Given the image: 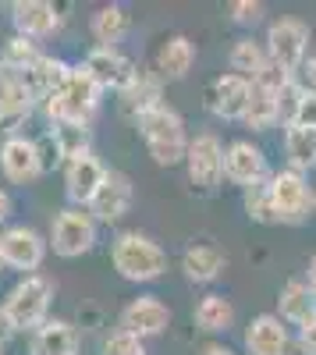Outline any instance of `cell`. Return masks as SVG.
<instances>
[{
    "label": "cell",
    "instance_id": "cell-7",
    "mask_svg": "<svg viewBox=\"0 0 316 355\" xmlns=\"http://www.w3.org/2000/svg\"><path fill=\"white\" fill-rule=\"evenodd\" d=\"M50 245L57 256L64 259H75V256H85L93 245H96V220L89 210H78V206H68L53 217V227H50Z\"/></svg>",
    "mask_w": 316,
    "mask_h": 355
},
{
    "label": "cell",
    "instance_id": "cell-4",
    "mask_svg": "<svg viewBox=\"0 0 316 355\" xmlns=\"http://www.w3.org/2000/svg\"><path fill=\"white\" fill-rule=\"evenodd\" d=\"M50 299H53V284L43 274H28L21 277L4 299V316L11 323V331H40L50 313Z\"/></svg>",
    "mask_w": 316,
    "mask_h": 355
},
{
    "label": "cell",
    "instance_id": "cell-41",
    "mask_svg": "<svg viewBox=\"0 0 316 355\" xmlns=\"http://www.w3.org/2000/svg\"><path fill=\"white\" fill-rule=\"evenodd\" d=\"M11 217V196H8V189H0V220H8Z\"/></svg>",
    "mask_w": 316,
    "mask_h": 355
},
{
    "label": "cell",
    "instance_id": "cell-27",
    "mask_svg": "<svg viewBox=\"0 0 316 355\" xmlns=\"http://www.w3.org/2000/svg\"><path fill=\"white\" fill-rule=\"evenodd\" d=\"M89 33L96 40V46H118L128 33H132V15L121 4H107L93 15L89 21Z\"/></svg>",
    "mask_w": 316,
    "mask_h": 355
},
{
    "label": "cell",
    "instance_id": "cell-22",
    "mask_svg": "<svg viewBox=\"0 0 316 355\" xmlns=\"http://www.w3.org/2000/svg\"><path fill=\"white\" fill-rule=\"evenodd\" d=\"M277 306H281V320L292 323V327H302V323H309L316 316V291L309 288L306 277H292L288 284L281 288L277 295Z\"/></svg>",
    "mask_w": 316,
    "mask_h": 355
},
{
    "label": "cell",
    "instance_id": "cell-10",
    "mask_svg": "<svg viewBox=\"0 0 316 355\" xmlns=\"http://www.w3.org/2000/svg\"><path fill=\"white\" fill-rule=\"evenodd\" d=\"M249 100H252V82L231 71L213 78L207 89V110L220 117V121H245Z\"/></svg>",
    "mask_w": 316,
    "mask_h": 355
},
{
    "label": "cell",
    "instance_id": "cell-44",
    "mask_svg": "<svg viewBox=\"0 0 316 355\" xmlns=\"http://www.w3.org/2000/svg\"><path fill=\"white\" fill-rule=\"evenodd\" d=\"M8 78H11V71H8V68H4V61H0V85H4V82H8Z\"/></svg>",
    "mask_w": 316,
    "mask_h": 355
},
{
    "label": "cell",
    "instance_id": "cell-23",
    "mask_svg": "<svg viewBox=\"0 0 316 355\" xmlns=\"http://www.w3.org/2000/svg\"><path fill=\"white\" fill-rule=\"evenodd\" d=\"M195 64V46L188 36H167L157 50V75L164 82H178L192 71Z\"/></svg>",
    "mask_w": 316,
    "mask_h": 355
},
{
    "label": "cell",
    "instance_id": "cell-31",
    "mask_svg": "<svg viewBox=\"0 0 316 355\" xmlns=\"http://www.w3.org/2000/svg\"><path fill=\"white\" fill-rule=\"evenodd\" d=\"M28 110H33V100H28L25 85L11 75L4 85H0V125L15 128L18 121H25V117H28Z\"/></svg>",
    "mask_w": 316,
    "mask_h": 355
},
{
    "label": "cell",
    "instance_id": "cell-3",
    "mask_svg": "<svg viewBox=\"0 0 316 355\" xmlns=\"http://www.w3.org/2000/svg\"><path fill=\"white\" fill-rule=\"evenodd\" d=\"M103 93H107V89L82 64H75L71 75L64 78V85L43 103V114L50 117V125H57V121H82V125H89V117L96 114Z\"/></svg>",
    "mask_w": 316,
    "mask_h": 355
},
{
    "label": "cell",
    "instance_id": "cell-34",
    "mask_svg": "<svg viewBox=\"0 0 316 355\" xmlns=\"http://www.w3.org/2000/svg\"><path fill=\"white\" fill-rule=\"evenodd\" d=\"M100 355H146V341L118 327L114 334H107V338H103Z\"/></svg>",
    "mask_w": 316,
    "mask_h": 355
},
{
    "label": "cell",
    "instance_id": "cell-38",
    "mask_svg": "<svg viewBox=\"0 0 316 355\" xmlns=\"http://www.w3.org/2000/svg\"><path fill=\"white\" fill-rule=\"evenodd\" d=\"M299 352L302 355H316V316L299 327Z\"/></svg>",
    "mask_w": 316,
    "mask_h": 355
},
{
    "label": "cell",
    "instance_id": "cell-1",
    "mask_svg": "<svg viewBox=\"0 0 316 355\" xmlns=\"http://www.w3.org/2000/svg\"><path fill=\"white\" fill-rule=\"evenodd\" d=\"M135 125H139V135H142V142H146L150 157H153L160 167H175V164L185 160L192 139L185 135V117H182L175 107L160 103V107H153V110L142 114Z\"/></svg>",
    "mask_w": 316,
    "mask_h": 355
},
{
    "label": "cell",
    "instance_id": "cell-20",
    "mask_svg": "<svg viewBox=\"0 0 316 355\" xmlns=\"http://www.w3.org/2000/svg\"><path fill=\"white\" fill-rule=\"evenodd\" d=\"M11 21H15V36L46 40L61 28V11L46 4V0H18V4H11Z\"/></svg>",
    "mask_w": 316,
    "mask_h": 355
},
{
    "label": "cell",
    "instance_id": "cell-33",
    "mask_svg": "<svg viewBox=\"0 0 316 355\" xmlns=\"http://www.w3.org/2000/svg\"><path fill=\"white\" fill-rule=\"evenodd\" d=\"M245 214H249V220H256V224H277L274 202H270V178L245 189Z\"/></svg>",
    "mask_w": 316,
    "mask_h": 355
},
{
    "label": "cell",
    "instance_id": "cell-6",
    "mask_svg": "<svg viewBox=\"0 0 316 355\" xmlns=\"http://www.w3.org/2000/svg\"><path fill=\"white\" fill-rule=\"evenodd\" d=\"M313 196L316 189H309V178L284 167L270 174V202H274V217L277 224H306L313 214Z\"/></svg>",
    "mask_w": 316,
    "mask_h": 355
},
{
    "label": "cell",
    "instance_id": "cell-46",
    "mask_svg": "<svg viewBox=\"0 0 316 355\" xmlns=\"http://www.w3.org/2000/svg\"><path fill=\"white\" fill-rule=\"evenodd\" d=\"M313 214H316V196H313Z\"/></svg>",
    "mask_w": 316,
    "mask_h": 355
},
{
    "label": "cell",
    "instance_id": "cell-43",
    "mask_svg": "<svg viewBox=\"0 0 316 355\" xmlns=\"http://www.w3.org/2000/svg\"><path fill=\"white\" fill-rule=\"evenodd\" d=\"M306 281H309V288L316 291V256L309 259V274H306Z\"/></svg>",
    "mask_w": 316,
    "mask_h": 355
},
{
    "label": "cell",
    "instance_id": "cell-14",
    "mask_svg": "<svg viewBox=\"0 0 316 355\" xmlns=\"http://www.w3.org/2000/svg\"><path fill=\"white\" fill-rule=\"evenodd\" d=\"M0 171H4L8 182L15 185H28L43 174L40 164V150H36V139H25V135H8L0 142Z\"/></svg>",
    "mask_w": 316,
    "mask_h": 355
},
{
    "label": "cell",
    "instance_id": "cell-40",
    "mask_svg": "<svg viewBox=\"0 0 316 355\" xmlns=\"http://www.w3.org/2000/svg\"><path fill=\"white\" fill-rule=\"evenodd\" d=\"M199 355H238V352H235V348H227V345H220V341H210V345L199 348Z\"/></svg>",
    "mask_w": 316,
    "mask_h": 355
},
{
    "label": "cell",
    "instance_id": "cell-47",
    "mask_svg": "<svg viewBox=\"0 0 316 355\" xmlns=\"http://www.w3.org/2000/svg\"><path fill=\"white\" fill-rule=\"evenodd\" d=\"M0 355H4V341H0Z\"/></svg>",
    "mask_w": 316,
    "mask_h": 355
},
{
    "label": "cell",
    "instance_id": "cell-12",
    "mask_svg": "<svg viewBox=\"0 0 316 355\" xmlns=\"http://www.w3.org/2000/svg\"><path fill=\"white\" fill-rule=\"evenodd\" d=\"M132 199H135V189H132V178L125 171H107L100 192L93 196L89 202V214L96 224H118L128 210H132Z\"/></svg>",
    "mask_w": 316,
    "mask_h": 355
},
{
    "label": "cell",
    "instance_id": "cell-2",
    "mask_svg": "<svg viewBox=\"0 0 316 355\" xmlns=\"http://www.w3.org/2000/svg\"><path fill=\"white\" fill-rule=\"evenodd\" d=\"M110 263L125 281L135 284H146L164 277L167 270V252L160 242H153L150 234H139V231H121L118 239L110 242Z\"/></svg>",
    "mask_w": 316,
    "mask_h": 355
},
{
    "label": "cell",
    "instance_id": "cell-30",
    "mask_svg": "<svg viewBox=\"0 0 316 355\" xmlns=\"http://www.w3.org/2000/svg\"><path fill=\"white\" fill-rule=\"evenodd\" d=\"M50 135H53L57 150L64 157V167L89 153V142H93L89 125H82V121H57V125H50Z\"/></svg>",
    "mask_w": 316,
    "mask_h": 355
},
{
    "label": "cell",
    "instance_id": "cell-42",
    "mask_svg": "<svg viewBox=\"0 0 316 355\" xmlns=\"http://www.w3.org/2000/svg\"><path fill=\"white\" fill-rule=\"evenodd\" d=\"M8 334H15V331H11V323H8L4 309H0V341H8Z\"/></svg>",
    "mask_w": 316,
    "mask_h": 355
},
{
    "label": "cell",
    "instance_id": "cell-39",
    "mask_svg": "<svg viewBox=\"0 0 316 355\" xmlns=\"http://www.w3.org/2000/svg\"><path fill=\"white\" fill-rule=\"evenodd\" d=\"M302 82H306V89H313V93H316V50L309 53V61L302 68Z\"/></svg>",
    "mask_w": 316,
    "mask_h": 355
},
{
    "label": "cell",
    "instance_id": "cell-25",
    "mask_svg": "<svg viewBox=\"0 0 316 355\" xmlns=\"http://www.w3.org/2000/svg\"><path fill=\"white\" fill-rule=\"evenodd\" d=\"M227 64H231V75H242V78L256 82L260 75H267V71H270V53H267V43H263V40H252V36L235 40L231 53H227Z\"/></svg>",
    "mask_w": 316,
    "mask_h": 355
},
{
    "label": "cell",
    "instance_id": "cell-15",
    "mask_svg": "<svg viewBox=\"0 0 316 355\" xmlns=\"http://www.w3.org/2000/svg\"><path fill=\"white\" fill-rule=\"evenodd\" d=\"M82 68L89 71L103 89H114V93H121V89L135 78V71H139L118 46H93L89 53H85Z\"/></svg>",
    "mask_w": 316,
    "mask_h": 355
},
{
    "label": "cell",
    "instance_id": "cell-18",
    "mask_svg": "<svg viewBox=\"0 0 316 355\" xmlns=\"http://www.w3.org/2000/svg\"><path fill=\"white\" fill-rule=\"evenodd\" d=\"M71 75V64L68 61H61V57H40L36 64H28L25 71H18L15 78L25 85V93H28V100L33 103H46L57 89L64 85V78Z\"/></svg>",
    "mask_w": 316,
    "mask_h": 355
},
{
    "label": "cell",
    "instance_id": "cell-9",
    "mask_svg": "<svg viewBox=\"0 0 316 355\" xmlns=\"http://www.w3.org/2000/svg\"><path fill=\"white\" fill-rule=\"evenodd\" d=\"M295 78V75H284L281 68L270 64L267 75H260L252 82V100H249V110H245V125L252 132H267L281 121V107H277V93H281V85Z\"/></svg>",
    "mask_w": 316,
    "mask_h": 355
},
{
    "label": "cell",
    "instance_id": "cell-5",
    "mask_svg": "<svg viewBox=\"0 0 316 355\" xmlns=\"http://www.w3.org/2000/svg\"><path fill=\"white\" fill-rule=\"evenodd\" d=\"M309 25L302 18H292V15H284L277 21H270L267 28V53H270V64L281 68L284 75H302L306 61H309Z\"/></svg>",
    "mask_w": 316,
    "mask_h": 355
},
{
    "label": "cell",
    "instance_id": "cell-24",
    "mask_svg": "<svg viewBox=\"0 0 316 355\" xmlns=\"http://www.w3.org/2000/svg\"><path fill=\"white\" fill-rule=\"evenodd\" d=\"M224 266H227V256L217 249V245H207V242H199V245H188L182 252V270L188 281L195 284H210L224 274Z\"/></svg>",
    "mask_w": 316,
    "mask_h": 355
},
{
    "label": "cell",
    "instance_id": "cell-36",
    "mask_svg": "<svg viewBox=\"0 0 316 355\" xmlns=\"http://www.w3.org/2000/svg\"><path fill=\"white\" fill-rule=\"evenodd\" d=\"M36 150H40V164H43V174L64 164V157H61V150H57V142H53V135H50V132H43V135L36 139Z\"/></svg>",
    "mask_w": 316,
    "mask_h": 355
},
{
    "label": "cell",
    "instance_id": "cell-19",
    "mask_svg": "<svg viewBox=\"0 0 316 355\" xmlns=\"http://www.w3.org/2000/svg\"><path fill=\"white\" fill-rule=\"evenodd\" d=\"M103 178H107V167H103L93 153L71 160V164L64 167V192H68L71 206H78V210H89V202H93V196L100 192Z\"/></svg>",
    "mask_w": 316,
    "mask_h": 355
},
{
    "label": "cell",
    "instance_id": "cell-37",
    "mask_svg": "<svg viewBox=\"0 0 316 355\" xmlns=\"http://www.w3.org/2000/svg\"><path fill=\"white\" fill-rule=\"evenodd\" d=\"M292 125H302V128H313L316 132V93H313V89H306V96H302V103L295 110V121Z\"/></svg>",
    "mask_w": 316,
    "mask_h": 355
},
{
    "label": "cell",
    "instance_id": "cell-28",
    "mask_svg": "<svg viewBox=\"0 0 316 355\" xmlns=\"http://www.w3.org/2000/svg\"><path fill=\"white\" fill-rule=\"evenodd\" d=\"M284 157H288L292 171L309 174L316 167V132L302 125H288L284 128Z\"/></svg>",
    "mask_w": 316,
    "mask_h": 355
},
{
    "label": "cell",
    "instance_id": "cell-45",
    "mask_svg": "<svg viewBox=\"0 0 316 355\" xmlns=\"http://www.w3.org/2000/svg\"><path fill=\"white\" fill-rule=\"evenodd\" d=\"M0 266H4V234H0Z\"/></svg>",
    "mask_w": 316,
    "mask_h": 355
},
{
    "label": "cell",
    "instance_id": "cell-16",
    "mask_svg": "<svg viewBox=\"0 0 316 355\" xmlns=\"http://www.w3.org/2000/svg\"><path fill=\"white\" fill-rule=\"evenodd\" d=\"M46 256V242L43 234L33 231V227H8L4 231V266H11V270H21L25 277L40 270V263Z\"/></svg>",
    "mask_w": 316,
    "mask_h": 355
},
{
    "label": "cell",
    "instance_id": "cell-17",
    "mask_svg": "<svg viewBox=\"0 0 316 355\" xmlns=\"http://www.w3.org/2000/svg\"><path fill=\"white\" fill-rule=\"evenodd\" d=\"M245 352L249 355H288L292 352L288 323H284L277 313L252 316L249 327H245Z\"/></svg>",
    "mask_w": 316,
    "mask_h": 355
},
{
    "label": "cell",
    "instance_id": "cell-8",
    "mask_svg": "<svg viewBox=\"0 0 316 355\" xmlns=\"http://www.w3.org/2000/svg\"><path fill=\"white\" fill-rule=\"evenodd\" d=\"M224 150L227 146L213 135V132H199L188 142V153H185V167H188V182L195 189H217L220 178H224Z\"/></svg>",
    "mask_w": 316,
    "mask_h": 355
},
{
    "label": "cell",
    "instance_id": "cell-26",
    "mask_svg": "<svg viewBox=\"0 0 316 355\" xmlns=\"http://www.w3.org/2000/svg\"><path fill=\"white\" fill-rule=\"evenodd\" d=\"M33 355H78V331L68 320H46L33 331Z\"/></svg>",
    "mask_w": 316,
    "mask_h": 355
},
{
    "label": "cell",
    "instance_id": "cell-35",
    "mask_svg": "<svg viewBox=\"0 0 316 355\" xmlns=\"http://www.w3.org/2000/svg\"><path fill=\"white\" fill-rule=\"evenodd\" d=\"M263 15H267V8L260 4V0H235L231 4V18L238 21V25H260L263 21Z\"/></svg>",
    "mask_w": 316,
    "mask_h": 355
},
{
    "label": "cell",
    "instance_id": "cell-11",
    "mask_svg": "<svg viewBox=\"0 0 316 355\" xmlns=\"http://www.w3.org/2000/svg\"><path fill=\"white\" fill-rule=\"evenodd\" d=\"M170 327V309L160 295H139L121 309V331L135 334V338H160Z\"/></svg>",
    "mask_w": 316,
    "mask_h": 355
},
{
    "label": "cell",
    "instance_id": "cell-32",
    "mask_svg": "<svg viewBox=\"0 0 316 355\" xmlns=\"http://www.w3.org/2000/svg\"><path fill=\"white\" fill-rule=\"evenodd\" d=\"M40 43L36 40H25V36H11L8 43H4V53H0V61H4V68L11 71V75H18V71H25L28 64H36L40 61Z\"/></svg>",
    "mask_w": 316,
    "mask_h": 355
},
{
    "label": "cell",
    "instance_id": "cell-29",
    "mask_svg": "<svg viewBox=\"0 0 316 355\" xmlns=\"http://www.w3.org/2000/svg\"><path fill=\"white\" fill-rule=\"evenodd\" d=\"M192 320L199 323V331L220 334V331H227V327L235 323V306H231V299H224V295L210 291V295H203V299H199Z\"/></svg>",
    "mask_w": 316,
    "mask_h": 355
},
{
    "label": "cell",
    "instance_id": "cell-13",
    "mask_svg": "<svg viewBox=\"0 0 316 355\" xmlns=\"http://www.w3.org/2000/svg\"><path fill=\"white\" fill-rule=\"evenodd\" d=\"M224 178L227 182H235L242 189L256 185V182H267L270 178V167H267V157L256 142L249 139H238L224 150Z\"/></svg>",
    "mask_w": 316,
    "mask_h": 355
},
{
    "label": "cell",
    "instance_id": "cell-21",
    "mask_svg": "<svg viewBox=\"0 0 316 355\" xmlns=\"http://www.w3.org/2000/svg\"><path fill=\"white\" fill-rule=\"evenodd\" d=\"M121 110L128 114V117H139L146 114V110H153V107H160L164 103V78L157 75V71H135V78L121 89Z\"/></svg>",
    "mask_w": 316,
    "mask_h": 355
}]
</instances>
